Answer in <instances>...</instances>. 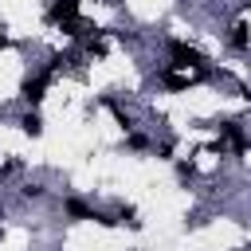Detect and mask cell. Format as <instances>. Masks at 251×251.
Segmentation results:
<instances>
[{
  "label": "cell",
  "mask_w": 251,
  "mask_h": 251,
  "mask_svg": "<svg viewBox=\"0 0 251 251\" xmlns=\"http://www.w3.org/2000/svg\"><path fill=\"white\" fill-rule=\"evenodd\" d=\"M231 47H239V51L247 47V27H243V24H235V27H231Z\"/></svg>",
  "instance_id": "cell-5"
},
{
  "label": "cell",
  "mask_w": 251,
  "mask_h": 251,
  "mask_svg": "<svg viewBox=\"0 0 251 251\" xmlns=\"http://www.w3.org/2000/svg\"><path fill=\"white\" fill-rule=\"evenodd\" d=\"M161 82H165L169 90H184L192 78H188V75H180V71H165V75H161Z\"/></svg>",
  "instance_id": "cell-4"
},
{
  "label": "cell",
  "mask_w": 251,
  "mask_h": 251,
  "mask_svg": "<svg viewBox=\"0 0 251 251\" xmlns=\"http://www.w3.org/2000/svg\"><path fill=\"white\" fill-rule=\"evenodd\" d=\"M20 129H24L27 137H39V133H43V118H39V114L31 110V114H24V122H20Z\"/></svg>",
  "instance_id": "cell-3"
},
{
  "label": "cell",
  "mask_w": 251,
  "mask_h": 251,
  "mask_svg": "<svg viewBox=\"0 0 251 251\" xmlns=\"http://www.w3.org/2000/svg\"><path fill=\"white\" fill-rule=\"evenodd\" d=\"M169 55H173V63H176V67H200V63H204V55H200L196 47L180 43V39H173V43H169Z\"/></svg>",
  "instance_id": "cell-1"
},
{
  "label": "cell",
  "mask_w": 251,
  "mask_h": 251,
  "mask_svg": "<svg viewBox=\"0 0 251 251\" xmlns=\"http://www.w3.org/2000/svg\"><path fill=\"white\" fill-rule=\"evenodd\" d=\"M0 47H4V35H0Z\"/></svg>",
  "instance_id": "cell-7"
},
{
  "label": "cell",
  "mask_w": 251,
  "mask_h": 251,
  "mask_svg": "<svg viewBox=\"0 0 251 251\" xmlns=\"http://www.w3.org/2000/svg\"><path fill=\"white\" fill-rule=\"evenodd\" d=\"M118 216H122V224H129V227H141V220H137V212H133L129 204H122V208H118Z\"/></svg>",
  "instance_id": "cell-6"
},
{
  "label": "cell",
  "mask_w": 251,
  "mask_h": 251,
  "mask_svg": "<svg viewBox=\"0 0 251 251\" xmlns=\"http://www.w3.org/2000/svg\"><path fill=\"white\" fill-rule=\"evenodd\" d=\"M51 75H55V71H43V75H35V78H27V82L20 86V94H24V98H27L31 106H35V102L43 98V90H47V82H51Z\"/></svg>",
  "instance_id": "cell-2"
}]
</instances>
